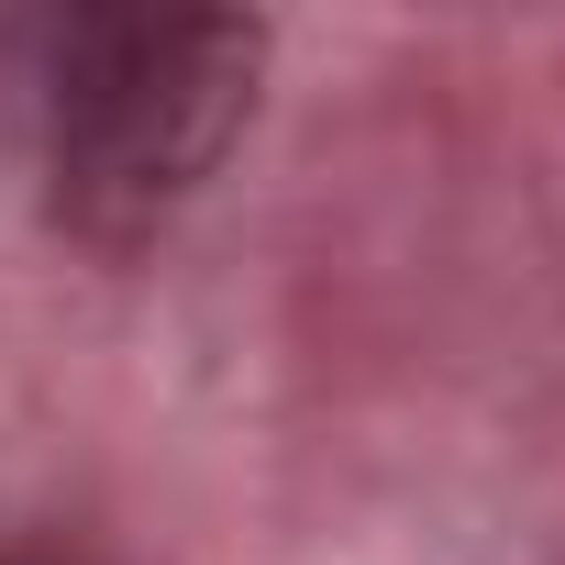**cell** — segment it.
I'll use <instances>...</instances> for the list:
<instances>
[{
	"label": "cell",
	"instance_id": "6da1fadb",
	"mask_svg": "<svg viewBox=\"0 0 565 565\" xmlns=\"http://www.w3.org/2000/svg\"><path fill=\"white\" fill-rule=\"evenodd\" d=\"M266 78V23L244 12H89L45 67L56 200L89 233L167 222L244 134Z\"/></svg>",
	"mask_w": 565,
	"mask_h": 565
}]
</instances>
